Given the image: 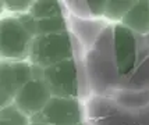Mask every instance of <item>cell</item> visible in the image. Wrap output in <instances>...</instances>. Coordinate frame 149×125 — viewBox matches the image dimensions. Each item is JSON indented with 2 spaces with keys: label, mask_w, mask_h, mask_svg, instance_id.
I'll return each mask as SVG.
<instances>
[{
  "label": "cell",
  "mask_w": 149,
  "mask_h": 125,
  "mask_svg": "<svg viewBox=\"0 0 149 125\" xmlns=\"http://www.w3.org/2000/svg\"><path fill=\"white\" fill-rule=\"evenodd\" d=\"M35 77L45 81L53 97L79 99L82 92V67L78 59L67 60L47 68L35 67Z\"/></svg>",
  "instance_id": "1"
},
{
  "label": "cell",
  "mask_w": 149,
  "mask_h": 125,
  "mask_svg": "<svg viewBox=\"0 0 149 125\" xmlns=\"http://www.w3.org/2000/svg\"><path fill=\"white\" fill-rule=\"evenodd\" d=\"M72 59H77V40L68 31L36 36L32 43L29 63L38 68H47Z\"/></svg>",
  "instance_id": "2"
},
{
  "label": "cell",
  "mask_w": 149,
  "mask_h": 125,
  "mask_svg": "<svg viewBox=\"0 0 149 125\" xmlns=\"http://www.w3.org/2000/svg\"><path fill=\"white\" fill-rule=\"evenodd\" d=\"M35 33L18 15H1L0 57L11 61H29Z\"/></svg>",
  "instance_id": "3"
},
{
  "label": "cell",
  "mask_w": 149,
  "mask_h": 125,
  "mask_svg": "<svg viewBox=\"0 0 149 125\" xmlns=\"http://www.w3.org/2000/svg\"><path fill=\"white\" fill-rule=\"evenodd\" d=\"M111 50L114 67L120 78H127L134 73L139 57L138 35L121 22L113 24L111 29Z\"/></svg>",
  "instance_id": "4"
},
{
  "label": "cell",
  "mask_w": 149,
  "mask_h": 125,
  "mask_svg": "<svg viewBox=\"0 0 149 125\" xmlns=\"http://www.w3.org/2000/svg\"><path fill=\"white\" fill-rule=\"evenodd\" d=\"M35 78V67L29 61H0V106L13 104L17 93Z\"/></svg>",
  "instance_id": "5"
},
{
  "label": "cell",
  "mask_w": 149,
  "mask_h": 125,
  "mask_svg": "<svg viewBox=\"0 0 149 125\" xmlns=\"http://www.w3.org/2000/svg\"><path fill=\"white\" fill-rule=\"evenodd\" d=\"M84 117V106L79 99L52 97L43 111L31 118V121L47 125H78L85 121Z\"/></svg>",
  "instance_id": "6"
},
{
  "label": "cell",
  "mask_w": 149,
  "mask_h": 125,
  "mask_svg": "<svg viewBox=\"0 0 149 125\" xmlns=\"http://www.w3.org/2000/svg\"><path fill=\"white\" fill-rule=\"evenodd\" d=\"M52 97V93L45 81L35 77L17 93L13 104L17 106L29 118H33L39 113L43 111Z\"/></svg>",
  "instance_id": "7"
},
{
  "label": "cell",
  "mask_w": 149,
  "mask_h": 125,
  "mask_svg": "<svg viewBox=\"0 0 149 125\" xmlns=\"http://www.w3.org/2000/svg\"><path fill=\"white\" fill-rule=\"evenodd\" d=\"M121 24L125 25L136 35L149 33V1L139 0L135 1L127 15L123 18Z\"/></svg>",
  "instance_id": "8"
},
{
  "label": "cell",
  "mask_w": 149,
  "mask_h": 125,
  "mask_svg": "<svg viewBox=\"0 0 149 125\" xmlns=\"http://www.w3.org/2000/svg\"><path fill=\"white\" fill-rule=\"evenodd\" d=\"M29 14L36 21L67 17V7L63 6L61 1H56V0H38L33 1Z\"/></svg>",
  "instance_id": "9"
},
{
  "label": "cell",
  "mask_w": 149,
  "mask_h": 125,
  "mask_svg": "<svg viewBox=\"0 0 149 125\" xmlns=\"http://www.w3.org/2000/svg\"><path fill=\"white\" fill-rule=\"evenodd\" d=\"M135 4L134 0H109L106 3V11H104V18L107 21H111L114 24L121 22L123 18L127 15L132 6Z\"/></svg>",
  "instance_id": "10"
},
{
  "label": "cell",
  "mask_w": 149,
  "mask_h": 125,
  "mask_svg": "<svg viewBox=\"0 0 149 125\" xmlns=\"http://www.w3.org/2000/svg\"><path fill=\"white\" fill-rule=\"evenodd\" d=\"M31 118L15 104H8L0 110V125H31Z\"/></svg>",
  "instance_id": "11"
},
{
  "label": "cell",
  "mask_w": 149,
  "mask_h": 125,
  "mask_svg": "<svg viewBox=\"0 0 149 125\" xmlns=\"http://www.w3.org/2000/svg\"><path fill=\"white\" fill-rule=\"evenodd\" d=\"M68 31L70 29H68V20H67V17H57V18L36 21V36L68 32Z\"/></svg>",
  "instance_id": "12"
},
{
  "label": "cell",
  "mask_w": 149,
  "mask_h": 125,
  "mask_svg": "<svg viewBox=\"0 0 149 125\" xmlns=\"http://www.w3.org/2000/svg\"><path fill=\"white\" fill-rule=\"evenodd\" d=\"M33 1L32 0H11V1H1L3 15H22L31 11Z\"/></svg>",
  "instance_id": "13"
},
{
  "label": "cell",
  "mask_w": 149,
  "mask_h": 125,
  "mask_svg": "<svg viewBox=\"0 0 149 125\" xmlns=\"http://www.w3.org/2000/svg\"><path fill=\"white\" fill-rule=\"evenodd\" d=\"M106 3L107 1H104V0H88V1H84V4H85L84 17H89V18H104Z\"/></svg>",
  "instance_id": "14"
},
{
  "label": "cell",
  "mask_w": 149,
  "mask_h": 125,
  "mask_svg": "<svg viewBox=\"0 0 149 125\" xmlns=\"http://www.w3.org/2000/svg\"><path fill=\"white\" fill-rule=\"evenodd\" d=\"M31 125H47V124H43V122H36V121H32Z\"/></svg>",
  "instance_id": "15"
},
{
  "label": "cell",
  "mask_w": 149,
  "mask_h": 125,
  "mask_svg": "<svg viewBox=\"0 0 149 125\" xmlns=\"http://www.w3.org/2000/svg\"><path fill=\"white\" fill-rule=\"evenodd\" d=\"M78 125H89V124H86V122L84 121V122H81V124H78Z\"/></svg>",
  "instance_id": "16"
}]
</instances>
